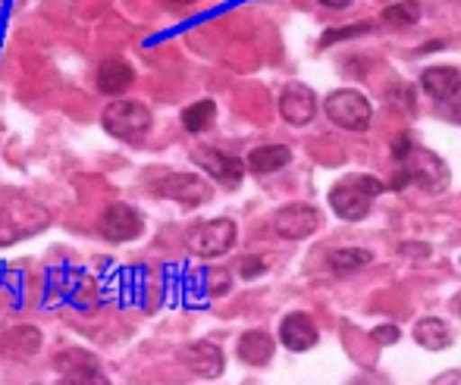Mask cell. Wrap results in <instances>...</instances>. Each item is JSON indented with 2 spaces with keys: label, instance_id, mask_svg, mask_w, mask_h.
<instances>
[{
  "label": "cell",
  "instance_id": "f546056e",
  "mask_svg": "<svg viewBox=\"0 0 461 385\" xmlns=\"http://www.w3.org/2000/svg\"><path fill=\"white\" fill-rule=\"evenodd\" d=\"M352 385H389V382L383 380V376H374V373H367V376H358V380H355Z\"/></svg>",
  "mask_w": 461,
  "mask_h": 385
},
{
  "label": "cell",
  "instance_id": "8992f818",
  "mask_svg": "<svg viewBox=\"0 0 461 385\" xmlns=\"http://www.w3.org/2000/svg\"><path fill=\"white\" fill-rule=\"evenodd\" d=\"M185 245L198 257H223L232 245H236V223L226 217L211 219V223L192 226L185 235Z\"/></svg>",
  "mask_w": 461,
  "mask_h": 385
},
{
  "label": "cell",
  "instance_id": "484cf974",
  "mask_svg": "<svg viewBox=\"0 0 461 385\" xmlns=\"http://www.w3.org/2000/svg\"><path fill=\"white\" fill-rule=\"evenodd\" d=\"M358 31H367V25H348V29H339V31H327L321 44H333V41H339V38H352V35H358Z\"/></svg>",
  "mask_w": 461,
  "mask_h": 385
},
{
  "label": "cell",
  "instance_id": "6da1fadb",
  "mask_svg": "<svg viewBox=\"0 0 461 385\" xmlns=\"http://www.w3.org/2000/svg\"><path fill=\"white\" fill-rule=\"evenodd\" d=\"M376 194H383L380 179H374V175H346V179H339L330 188V204H333V213L339 219L358 223L370 213Z\"/></svg>",
  "mask_w": 461,
  "mask_h": 385
},
{
  "label": "cell",
  "instance_id": "4fadbf2b",
  "mask_svg": "<svg viewBox=\"0 0 461 385\" xmlns=\"http://www.w3.org/2000/svg\"><path fill=\"white\" fill-rule=\"evenodd\" d=\"M317 338H321V332H317L314 319L308 313H289L279 323V342L289 351H311L317 345Z\"/></svg>",
  "mask_w": 461,
  "mask_h": 385
},
{
  "label": "cell",
  "instance_id": "44dd1931",
  "mask_svg": "<svg viewBox=\"0 0 461 385\" xmlns=\"http://www.w3.org/2000/svg\"><path fill=\"white\" fill-rule=\"evenodd\" d=\"M370 260H374V254L365 251V247H336V251L330 254V266H333V273H339V276L361 270Z\"/></svg>",
  "mask_w": 461,
  "mask_h": 385
},
{
  "label": "cell",
  "instance_id": "5b68a950",
  "mask_svg": "<svg viewBox=\"0 0 461 385\" xmlns=\"http://www.w3.org/2000/svg\"><path fill=\"white\" fill-rule=\"evenodd\" d=\"M402 182H414L424 192H443L449 185V169L439 160L433 151H424V148H411V154L402 160Z\"/></svg>",
  "mask_w": 461,
  "mask_h": 385
},
{
  "label": "cell",
  "instance_id": "8fae6325",
  "mask_svg": "<svg viewBox=\"0 0 461 385\" xmlns=\"http://www.w3.org/2000/svg\"><path fill=\"white\" fill-rule=\"evenodd\" d=\"M279 113L289 126H308L317 113V97L308 85L289 82L279 94Z\"/></svg>",
  "mask_w": 461,
  "mask_h": 385
},
{
  "label": "cell",
  "instance_id": "2e32d148",
  "mask_svg": "<svg viewBox=\"0 0 461 385\" xmlns=\"http://www.w3.org/2000/svg\"><path fill=\"white\" fill-rule=\"evenodd\" d=\"M420 88H424L433 101H449L461 88V73L456 67H430L420 76Z\"/></svg>",
  "mask_w": 461,
  "mask_h": 385
},
{
  "label": "cell",
  "instance_id": "cb8c5ba5",
  "mask_svg": "<svg viewBox=\"0 0 461 385\" xmlns=\"http://www.w3.org/2000/svg\"><path fill=\"white\" fill-rule=\"evenodd\" d=\"M230 285H232V276L226 270H220V266L207 270V291H211V295H226Z\"/></svg>",
  "mask_w": 461,
  "mask_h": 385
},
{
  "label": "cell",
  "instance_id": "7a4b0ae2",
  "mask_svg": "<svg viewBox=\"0 0 461 385\" xmlns=\"http://www.w3.org/2000/svg\"><path fill=\"white\" fill-rule=\"evenodd\" d=\"M48 223H50V210L29 198H16L10 204H0V247L16 245V241L41 232Z\"/></svg>",
  "mask_w": 461,
  "mask_h": 385
},
{
  "label": "cell",
  "instance_id": "7c38bea8",
  "mask_svg": "<svg viewBox=\"0 0 461 385\" xmlns=\"http://www.w3.org/2000/svg\"><path fill=\"white\" fill-rule=\"evenodd\" d=\"M192 160L198 163V166L204 169L211 179H217L220 185H226V188H236L239 182H242V175H245V163L236 160V157H230V154H223V151L198 148V151L192 154Z\"/></svg>",
  "mask_w": 461,
  "mask_h": 385
},
{
  "label": "cell",
  "instance_id": "5bb4252c",
  "mask_svg": "<svg viewBox=\"0 0 461 385\" xmlns=\"http://www.w3.org/2000/svg\"><path fill=\"white\" fill-rule=\"evenodd\" d=\"M183 361H185V367L192 370L194 376H201V380H217V376L223 373V367H226L223 351H220L213 342L188 345V348L183 351Z\"/></svg>",
  "mask_w": 461,
  "mask_h": 385
},
{
  "label": "cell",
  "instance_id": "83f0119b",
  "mask_svg": "<svg viewBox=\"0 0 461 385\" xmlns=\"http://www.w3.org/2000/svg\"><path fill=\"white\" fill-rule=\"evenodd\" d=\"M411 139H408V135H395V141H393V157H395V160H405V157L408 154H411Z\"/></svg>",
  "mask_w": 461,
  "mask_h": 385
},
{
  "label": "cell",
  "instance_id": "4dcf8cb0",
  "mask_svg": "<svg viewBox=\"0 0 461 385\" xmlns=\"http://www.w3.org/2000/svg\"><path fill=\"white\" fill-rule=\"evenodd\" d=\"M317 4L330 6V10H346V6H352V0H317Z\"/></svg>",
  "mask_w": 461,
  "mask_h": 385
},
{
  "label": "cell",
  "instance_id": "1f68e13d",
  "mask_svg": "<svg viewBox=\"0 0 461 385\" xmlns=\"http://www.w3.org/2000/svg\"><path fill=\"white\" fill-rule=\"evenodd\" d=\"M164 4H170V6H192V4H198V0H164Z\"/></svg>",
  "mask_w": 461,
  "mask_h": 385
},
{
  "label": "cell",
  "instance_id": "9a60e30c",
  "mask_svg": "<svg viewBox=\"0 0 461 385\" xmlns=\"http://www.w3.org/2000/svg\"><path fill=\"white\" fill-rule=\"evenodd\" d=\"M0 351L13 361H29L41 351V332L35 326H16L0 336Z\"/></svg>",
  "mask_w": 461,
  "mask_h": 385
},
{
  "label": "cell",
  "instance_id": "7402d4cb",
  "mask_svg": "<svg viewBox=\"0 0 461 385\" xmlns=\"http://www.w3.org/2000/svg\"><path fill=\"white\" fill-rule=\"evenodd\" d=\"M380 19L389 29H408V25H414L420 19V4L418 0H402V4L386 6Z\"/></svg>",
  "mask_w": 461,
  "mask_h": 385
},
{
  "label": "cell",
  "instance_id": "9c48e42d",
  "mask_svg": "<svg viewBox=\"0 0 461 385\" xmlns=\"http://www.w3.org/2000/svg\"><path fill=\"white\" fill-rule=\"evenodd\" d=\"M274 229L289 241H302L321 229V210L314 204H285L276 210Z\"/></svg>",
  "mask_w": 461,
  "mask_h": 385
},
{
  "label": "cell",
  "instance_id": "4316f807",
  "mask_svg": "<svg viewBox=\"0 0 461 385\" xmlns=\"http://www.w3.org/2000/svg\"><path fill=\"white\" fill-rule=\"evenodd\" d=\"M239 270H242L245 279H255V276H261V273H264V260L261 257H245Z\"/></svg>",
  "mask_w": 461,
  "mask_h": 385
},
{
  "label": "cell",
  "instance_id": "d4e9b609",
  "mask_svg": "<svg viewBox=\"0 0 461 385\" xmlns=\"http://www.w3.org/2000/svg\"><path fill=\"white\" fill-rule=\"evenodd\" d=\"M370 336H374V342L376 345H395V342H399V336H402V332L399 329H395V326H376V329L374 332H370Z\"/></svg>",
  "mask_w": 461,
  "mask_h": 385
},
{
  "label": "cell",
  "instance_id": "603a6c76",
  "mask_svg": "<svg viewBox=\"0 0 461 385\" xmlns=\"http://www.w3.org/2000/svg\"><path fill=\"white\" fill-rule=\"evenodd\" d=\"M213 116H217V103L213 101H198V103H192V107H185L183 110L185 132L198 135V132H204V129H211Z\"/></svg>",
  "mask_w": 461,
  "mask_h": 385
},
{
  "label": "cell",
  "instance_id": "3957f363",
  "mask_svg": "<svg viewBox=\"0 0 461 385\" xmlns=\"http://www.w3.org/2000/svg\"><path fill=\"white\" fill-rule=\"evenodd\" d=\"M101 122H104V129L113 135V139L139 145V141L151 132L154 116L141 101H113V103H107V107H104Z\"/></svg>",
  "mask_w": 461,
  "mask_h": 385
},
{
  "label": "cell",
  "instance_id": "52a82bcc",
  "mask_svg": "<svg viewBox=\"0 0 461 385\" xmlns=\"http://www.w3.org/2000/svg\"><path fill=\"white\" fill-rule=\"evenodd\" d=\"M154 192L160 198H170L183 207H198L204 201H211V185L194 173H167L154 182Z\"/></svg>",
  "mask_w": 461,
  "mask_h": 385
},
{
  "label": "cell",
  "instance_id": "d6a6232c",
  "mask_svg": "<svg viewBox=\"0 0 461 385\" xmlns=\"http://www.w3.org/2000/svg\"><path fill=\"white\" fill-rule=\"evenodd\" d=\"M452 116H456V122H461V110H452Z\"/></svg>",
  "mask_w": 461,
  "mask_h": 385
},
{
  "label": "cell",
  "instance_id": "ba28073f",
  "mask_svg": "<svg viewBox=\"0 0 461 385\" xmlns=\"http://www.w3.org/2000/svg\"><path fill=\"white\" fill-rule=\"evenodd\" d=\"M54 367L60 370L57 385H110L97 357L88 351H63L54 357Z\"/></svg>",
  "mask_w": 461,
  "mask_h": 385
},
{
  "label": "cell",
  "instance_id": "f1b7e54d",
  "mask_svg": "<svg viewBox=\"0 0 461 385\" xmlns=\"http://www.w3.org/2000/svg\"><path fill=\"white\" fill-rule=\"evenodd\" d=\"M433 385H461V370H449V373L437 376Z\"/></svg>",
  "mask_w": 461,
  "mask_h": 385
},
{
  "label": "cell",
  "instance_id": "d6986e66",
  "mask_svg": "<svg viewBox=\"0 0 461 385\" xmlns=\"http://www.w3.org/2000/svg\"><path fill=\"white\" fill-rule=\"evenodd\" d=\"M414 342H418L420 348H427V351H443V348H449V345H452V332H449V326H446L443 319L424 317V319H418V323H414Z\"/></svg>",
  "mask_w": 461,
  "mask_h": 385
},
{
  "label": "cell",
  "instance_id": "e0dca14e",
  "mask_svg": "<svg viewBox=\"0 0 461 385\" xmlns=\"http://www.w3.org/2000/svg\"><path fill=\"white\" fill-rule=\"evenodd\" d=\"M274 338L267 336L264 329H249L242 338H239V357H242L249 367H267L274 361Z\"/></svg>",
  "mask_w": 461,
  "mask_h": 385
},
{
  "label": "cell",
  "instance_id": "30bf717a",
  "mask_svg": "<svg viewBox=\"0 0 461 385\" xmlns=\"http://www.w3.org/2000/svg\"><path fill=\"white\" fill-rule=\"evenodd\" d=\"M145 229V219L132 204H110L101 217V235L107 241H132Z\"/></svg>",
  "mask_w": 461,
  "mask_h": 385
},
{
  "label": "cell",
  "instance_id": "ac0fdd59",
  "mask_svg": "<svg viewBox=\"0 0 461 385\" xmlns=\"http://www.w3.org/2000/svg\"><path fill=\"white\" fill-rule=\"evenodd\" d=\"M132 78H135V69L129 67L126 60L110 57V60H104L101 67H97V91H101V94H122V91L132 85Z\"/></svg>",
  "mask_w": 461,
  "mask_h": 385
},
{
  "label": "cell",
  "instance_id": "ffe728a7",
  "mask_svg": "<svg viewBox=\"0 0 461 385\" xmlns=\"http://www.w3.org/2000/svg\"><path fill=\"white\" fill-rule=\"evenodd\" d=\"M289 160H292V151L285 145H264L249 154V169L258 175H270V173H276V169L289 166Z\"/></svg>",
  "mask_w": 461,
  "mask_h": 385
},
{
  "label": "cell",
  "instance_id": "277c9868",
  "mask_svg": "<svg viewBox=\"0 0 461 385\" xmlns=\"http://www.w3.org/2000/svg\"><path fill=\"white\" fill-rule=\"evenodd\" d=\"M323 110H327L330 122L339 126V129H346V132H367L370 120H374V107H370V101L355 88L333 91V94L327 97V103H323Z\"/></svg>",
  "mask_w": 461,
  "mask_h": 385
}]
</instances>
